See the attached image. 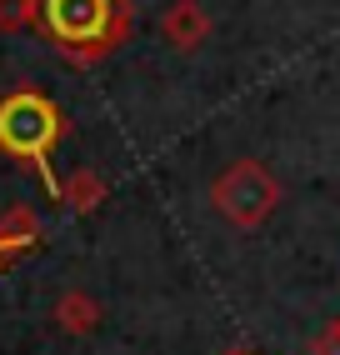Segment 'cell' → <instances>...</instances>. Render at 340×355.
<instances>
[{"instance_id":"obj_1","label":"cell","mask_w":340,"mask_h":355,"mask_svg":"<svg viewBox=\"0 0 340 355\" xmlns=\"http://www.w3.org/2000/svg\"><path fill=\"white\" fill-rule=\"evenodd\" d=\"M60 140H70V121L45 90L15 85L0 96V155L15 160L20 171H31L56 205H60V180L51 160L60 150Z\"/></svg>"},{"instance_id":"obj_2","label":"cell","mask_w":340,"mask_h":355,"mask_svg":"<svg viewBox=\"0 0 340 355\" xmlns=\"http://www.w3.org/2000/svg\"><path fill=\"white\" fill-rule=\"evenodd\" d=\"M135 31V0H40V35L70 65L110 60Z\"/></svg>"},{"instance_id":"obj_3","label":"cell","mask_w":340,"mask_h":355,"mask_svg":"<svg viewBox=\"0 0 340 355\" xmlns=\"http://www.w3.org/2000/svg\"><path fill=\"white\" fill-rule=\"evenodd\" d=\"M285 200V185L265 171L260 160H230L221 175L210 180V205H215V216H221L226 225L235 230H260L265 220L280 210Z\"/></svg>"},{"instance_id":"obj_4","label":"cell","mask_w":340,"mask_h":355,"mask_svg":"<svg viewBox=\"0 0 340 355\" xmlns=\"http://www.w3.org/2000/svg\"><path fill=\"white\" fill-rule=\"evenodd\" d=\"M210 31H215V20H210V10L201 0H170V10L160 15V35L170 40V51H180V55H196L210 40Z\"/></svg>"},{"instance_id":"obj_5","label":"cell","mask_w":340,"mask_h":355,"mask_svg":"<svg viewBox=\"0 0 340 355\" xmlns=\"http://www.w3.org/2000/svg\"><path fill=\"white\" fill-rule=\"evenodd\" d=\"M51 320H56V330H65V336H90V330H101L105 311H101V300L90 291H60Z\"/></svg>"},{"instance_id":"obj_6","label":"cell","mask_w":340,"mask_h":355,"mask_svg":"<svg viewBox=\"0 0 340 355\" xmlns=\"http://www.w3.org/2000/svg\"><path fill=\"white\" fill-rule=\"evenodd\" d=\"M110 200V185H105V175L101 171H70L65 180H60V210H76V216H90V210H101Z\"/></svg>"},{"instance_id":"obj_7","label":"cell","mask_w":340,"mask_h":355,"mask_svg":"<svg viewBox=\"0 0 340 355\" xmlns=\"http://www.w3.org/2000/svg\"><path fill=\"white\" fill-rule=\"evenodd\" d=\"M40 31V0H0V35Z\"/></svg>"},{"instance_id":"obj_8","label":"cell","mask_w":340,"mask_h":355,"mask_svg":"<svg viewBox=\"0 0 340 355\" xmlns=\"http://www.w3.org/2000/svg\"><path fill=\"white\" fill-rule=\"evenodd\" d=\"M0 220H6V230L15 235V241H26V250H35V245L45 241V220L35 216L31 205H10L6 216H0Z\"/></svg>"},{"instance_id":"obj_9","label":"cell","mask_w":340,"mask_h":355,"mask_svg":"<svg viewBox=\"0 0 340 355\" xmlns=\"http://www.w3.org/2000/svg\"><path fill=\"white\" fill-rule=\"evenodd\" d=\"M15 255H26V241H15V235L6 230V220H0V270H6Z\"/></svg>"},{"instance_id":"obj_10","label":"cell","mask_w":340,"mask_h":355,"mask_svg":"<svg viewBox=\"0 0 340 355\" xmlns=\"http://www.w3.org/2000/svg\"><path fill=\"white\" fill-rule=\"evenodd\" d=\"M310 350H315V355H340V320H335L330 330H321V340H315Z\"/></svg>"},{"instance_id":"obj_11","label":"cell","mask_w":340,"mask_h":355,"mask_svg":"<svg viewBox=\"0 0 340 355\" xmlns=\"http://www.w3.org/2000/svg\"><path fill=\"white\" fill-rule=\"evenodd\" d=\"M221 355H260V350H250V345H230V350H221Z\"/></svg>"}]
</instances>
